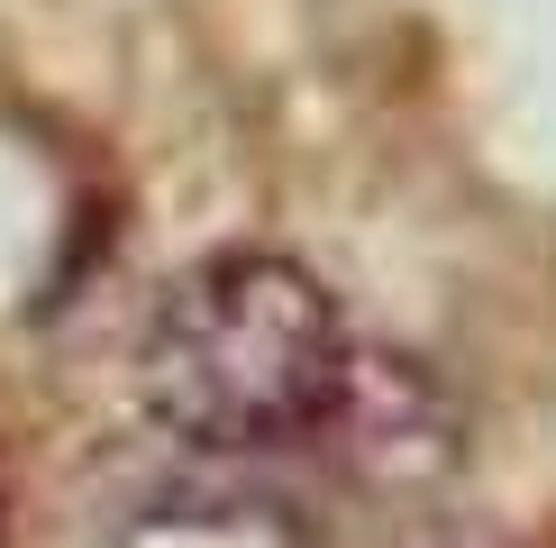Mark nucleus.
<instances>
[{
  "instance_id": "7ed1b4c3",
  "label": "nucleus",
  "mask_w": 556,
  "mask_h": 548,
  "mask_svg": "<svg viewBox=\"0 0 556 548\" xmlns=\"http://www.w3.org/2000/svg\"><path fill=\"white\" fill-rule=\"evenodd\" d=\"M101 548H311V531H301V512H283L274 494L192 485V494L137 502Z\"/></svg>"
},
{
  "instance_id": "f03ea898",
  "label": "nucleus",
  "mask_w": 556,
  "mask_h": 548,
  "mask_svg": "<svg viewBox=\"0 0 556 548\" xmlns=\"http://www.w3.org/2000/svg\"><path fill=\"white\" fill-rule=\"evenodd\" d=\"M301 448H319L346 485L365 494H429L438 475H456L466 457V411L456 394L429 375L420 357H383V348H356L338 375L329 411Z\"/></svg>"
},
{
  "instance_id": "f257e3e1",
  "label": "nucleus",
  "mask_w": 556,
  "mask_h": 548,
  "mask_svg": "<svg viewBox=\"0 0 556 548\" xmlns=\"http://www.w3.org/2000/svg\"><path fill=\"white\" fill-rule=\"evenodd\" d=\"M346 357H356V329L311 265L274 247H219L155 292L137 329V394L174 439L301 448Z\"/></svg>"
}]
</instances>
